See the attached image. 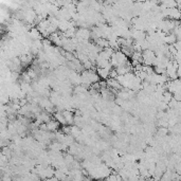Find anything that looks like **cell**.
I'll return each mask as SVG.
<instances>
[{"label":"cell","mask_w":181,"mask_h":181,"mask_svg":"<svg viewBox=\"0 0 181 181\" xmlns=\"http://www.w3.org/2000/svg\"><path fill=\"white\" fill-rule=\"evenodd\" d=\"M46 124H47L48 131H50V132H56V131H58V128H59V125H60L56 120H51Z\"/></svg>","instance_id":"obj_2"},{"label":"cell","mask_w":181,"mask_h":181,"mask_svg":"<svg viewBox=\"0 0 181 181\" xmlns=\"http://www.w3.org/2000/svg\"><path fill=\"white\" fill-rule=\"evenodd\" d=\"M63 114L66 119V122H67V125H72L74 123V118L75 116L73 114V112L71 110H65L63 111Z\"/></svg>","instance_id":"obj_4"},{"label":"cell","mask_w":181,"mask_h":181,"mask_svg":"<svg viewBox=\"0 0 181 181\" xmlns=\"http://www.w3.org/2000/svg\"><path fill=\"white\" fill-rule=\"evenodd\" d=\"M110 63L112 65V67H114V69H117L119 67H121V66H125L126 64H128L129 60H128V57L122 51L119 50L113 53V55L111 56Z\"/></svg>","instance_id":"obj_1"},{"label":"cell","mask_w":181,"mask_h":181,"mask_svg":"<svg viewBox=\"0 0 181 181\" xmlns=\"http://www.w3.org/2000/svg\"><path fill=\"white\" fill-rule=\"evenodd\" d=\"M97 75L100 76V79H104V81H107V79L110 77V71L107 70V69H105V68H97Z\"/></svg>","instance_id":"obj_3"}]
</instances>
